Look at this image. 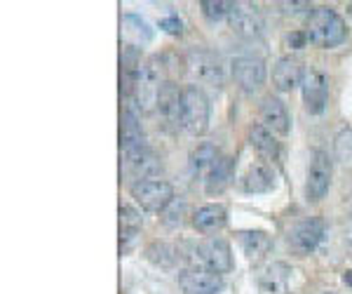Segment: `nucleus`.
Returning <instances> with one entry per match:
<instances>
[{
	"label": "nucleus",
	"instance_id": "20",
	"mask_svg": "<svg viewBox=\"0 0 352 294\" xmlns=\"http://www.w3.org/2000/svg\"><path fill=\"white\" fill-rule=\"evenodd\" d=\"M120 38L127 43V48H144L153 41V28L148 21L141 19L139 14H122L120 19Z\"/></svg>",
	"mask_w": 352,
	"mask_h": 294
},
{
	"label": "nucleus",
	"instance_id": "27",
	"mask_svg": "<svg viewBox=\"0 0 352 294\" xmlns=\"http://www.w3.org/2000/svg\"><path fill=\"white\" fill-rule=\"evenodd\" d=\"M333 156L343 167L352 169V129H343L333 141Z\"/></svg>",
	"mask_w": 352,
	"mask_h": 294
},
{
	"label": "nucleus",
	"instance_id": "35",
	"mask_svg": "<svg viewBox=\"0 0 352 294\" xmlns=\"http://www.w3.org/2000/svg\"><path fill=\"white\" fill-rule=\"evenodd\" d=\"M324 294H338V292H324Z\"/></svg>",
	"mask_w": 352,
	"mask_h": 294
},
{
	"label": "nucleus",
	"instance_id": "18",
	"mask_svg": "<svg viewBox=\"0 0 352 294\" xmlns=\"http://www.w3.org/2000/svg\"><path fill=\"white\" fill-rule=\"evenodd\" d=\"M303 66H300L298 59L294 56H282L277 59V64L272 66V85L280 92H292L294 87H298L300 81H303Z\"/></svg>",
	"mask_w": 352,
	"mask_h": 294
},
{
	"label": "nucleus",
	"instance_id": "14",
	"mask_svg": "<svg viewBox=\"0 0 352 294\" xmlns=\"http://www.w3.org/2000/svg\"><path fill=\"white\" fill-rule=\"evenodd\" d=\"M292 266L285 262L265 264L256 273V285L261 294H289V282H292Z\"/></svg>",
	"mask_w": 352,
	"mask_h": 294
},
{
	"label": "nucleus",
	"instance_id": "23",
	"mask_svg": "<svg viewBox=\"0 0 352 294\" xmlns=\"http://www.w3.org/2000/svg\"><path fill=\"white\" fill-rule=\"evenodd\" d=\"M232 174H235V162L232 158H221V160L214 165L212 172L204 177V191L207 196H221L226 189L232 184Z\"/></svg>",
	"mask_w": 352,
	"mask_h": 294
},
{
	"label": "nucleus",
	"instance_id": "19",
	"mask_svg": "<svg viewBox=\"0 0 352 294\" xmlns=\"http://www.w3.org/2000/svg\"><path fill=\"white\" fill-rule=\"evenodd\" d=\"M228 224V210H226L221 202H207V205L197 207L192 212V226L200 233H217L223 226Z\"/></svg>",
	"mask_w": 352,
	"mask_h": 294
},
{
	"label": "nucleus",
	"instance_id": "13",
	"mask_svg": "<svg viewBox=\"0 0 352 294\" xmlns=\"http://www.w3.org/2000/svg\"><path fill=\"white\" fill-rule=\"evenodd\" d=\"M230 71L244 92H256L265 83V64L258 56H235L230 61Z\"/></svg>",
	"mask_w": 352,
	"mask_h": 294
},
{
	"label": "nucleus",
	"instance_id": "28",
	"mask_svg": "<svg viewBox=\"0 0 352 294\" xmlns=\"http://www.w3.org/2000/svg\"><path fill=\"white\" fill-rule=\"evenodd\" d=\"M200 8H202L204 19L212 21V24H217V21H221V19H228L232 3H226V0H202Z\"/></svg>",
	"mask_w": 352,
	"mask_h": 294
},
{
	"label": "nucleus",
	"instance_id": "1",
	"mask_svg": "<svg viewBox=\"0 0 352 294\" xmlns=\"http://www.w3.org/2000/svg\"><path fill=\"white\" fill-rule=\"evenodd\" d=\"M305 33H308V41L315 48L333 50L348 41V24H345V19L333 8L320 5V8H315L308 14Z\"/></svg>",
	"mask_w": 352,
	"mask_h": 294
},
{
	"label": "nucleus",
	"instance_id": "29",
	"mask_svg": "<svg viewBox=\"0 0 352 294\" xmlns=\"http://www.w3.org/2000/svg\"><path fill=\"white\" fill-rule=\"evenodd\" d=\"M120 229L141 231V214L129 205H120Z\"/></svg>",
	"mask_w": 352,
	"mask_h": 294
},
{
	"label": "nucleus",
	"instance_id": "2",
	"mask_svg": "<svg viewBox=\"0 0 352 294\" xmlns=\"http://www.w3.org/2000/svg\"><path fill=\"white\" fill-rule=\"evenodd\" d=\"M209 99L197 85L184 87V97H181V125H184L192 137H202L209 129Z\"/></svg>",
	"mask_w": 352,
	"mask_h": 294
},
{
	"label": "nucleus",
	"instance_id": "24",
	"mask_svg": "<svg viewBox=\"0 0 352 294\" xmlns=\"http://www.w3.org/2000/svg\"><path fill=\"white\" fill-rule=\"evenodd\" d=\"M249 144L258 151V156L268 158V160H277L280 158V141L275 139V132H270L263 123L249 127Z\"/></svg>",
	"mask_w": 352,
	"mask_h": 294
},
{
	"label": "nucleus",
	"instance_id": "17",
	"mask_svg": "<svg viewBox=\"0 0 352 294\" xmlns=\"http://www.w3.org/2000/svg\"><path fill=\"white\" fill-rule=\"evenodd\" d=\"M181 97H184V90H179V85L172 81H164V85L160 87V94H157L155 109L160 111L164 123L172 127L181 125Z\"/></svg>",
	"mask_w": 352,
	"mask_h": 294
},
{
	"label": "nucleus",
	"instance_id": "22",
	"mask_svg": "<svg viewBox=\"0 0 352 294\" xmlns=\"http://www.w3.org/2000/svg\"><path fill=\"white\" fill-rule=\"evenodd\" d=\"M244 193H270L275 189V172L268 165H252L240 179Z\"/></svg>",
	"mask_w": 352,
	"mask_h": 294
},
{
	"label": "nucleus",
	"instance_id": "7",
	"mask_svg": "<svg viewBox=\"0 0 352 294\" xmlns=\"http://www.w3.org/2000/svg\"><path fill=\"white\" fill-rule=\"evenodd\" d=\"M331 174L333 165L331 158L324 151H315L308 167V179H305V198L310 202H320L322 198L329 193V186H331Z\"/></svg>",
	"mask_w": 352,
	"mask_h": 294
},
{
	"label": "nucleus",
	"instance_id": "11",
	"mask_svg": "<svg viewBox=\"0 0 352 294\" xmlns=\"http://www.w3.org/2000/svg\"><path fill=\"white\" fill-rule=\"evenodd\" d=\"M197 250H200V264L204 269L214 271V273H219V275L230 273L232 266H235L228 240L212 235V238H204L200 245H197Z\"/></svg>",
	"mask_w": 352,
	"mask_h": 294
},
{
	"label": "nucleus",
	"instance_id": "15",
	"mask_svg": "<svg viewBox=\"0 0 352 294\" xmlns=\"http://www.w3.org/2000/svg\"><path fill=\"white\" fill-rule=\"evenodd\" d=\"M146 146L144 127H141V111L136 104H127L120 123V149L122 154H132Z\"/></svg>",
	"mask_w": 352,
	"mask_h": 294
},
{
	"label": "nucleus",
	"instance_id": "25",
	"mask_svg": "<svg viewBox=\"0 0 352 294\" xmlns=\"http://www.w3.org/2000/svg\"><path fill=\"white\" fill-rule=\"evenodd\" d=\"M221 151L217 149L214 144H209V141H204V144L195 146L190 154V169L192 174H197V177H207L209 172L214 169V165L221 160Z\"/></svg>",
	"mask_w": 352,
	"mask_h": 294
},
{
	"label": "nucleus",
	"instance_id": "12",
	"mask_svg": "<svg viewBox=\"0 0 352 294\" xmlns=\"http://www.w3.org/2000/svg\"><path fill=\"white\" fill-rule=\"evenodd\" d=\"M300 92H303V104L308 113H312V116L324 113L329 101V81L320 69H308L303 73Z\"/></svg>",
	"mask_w": 352,
	"mask_h": 294
},
{
	"label": "nucleus",
	"instance_id": "4",
	"mask_svg": "<svg viewBox=\"0 0 352 294\" xmlns=\"http://www.w3.org/2000/svg\"><path fill=\"white\" fill-rule=\"evenodd\" d=\"M136 205L146 212H164L174 202V186L164 179H144L129 186Z\"/></svg>",
	"mask_w": 352,
	"mask_h": 294
},
{
	"label": "nucleus",
	"instance_id": "8",
	"mask_svg": "<svg viewBox=\"0 0 352 294\" xmlns=\"http://www.w3.org/2000/svg\"><path fill=\"white\" fill-rule=\"evenodd\" d=\"M120 172L127 179H136V182H144V179H157L162 172V162L148 146L139 151H132V154H122V162H120Z\"/></svg>",
	"mask_w": 352,
	"mask_h": 294
},
{
	"label": "nucleus",
	"instance_id": "26",
	"mask_svg": "<svg viewBox=\"0 0 352 294\" xmlns=\"http://www.w3.org/2000/svg\"><path fill=\"white\" fill-rule=\"evenodd\" d=\"M146 259L160 269H172L176 259H181V252L176 247L167 245V242H153V245L146 247Z\"/></svg>",
	"mask_w": 352,
	"mask_h": 294
},
{
	"label": "nucleus",
	"instance_id": "10",
	"mask_svg": "<svg viewBox=\"0 0 352 294\" xmlns=\"http://www.w3.org/2000/svg\"><path fill=\"white\" fill-rule=\"evenodd\" d=\"M322 238H324V222L320 217H310L289 231V247L300 257H305L320 247Z\"/></svg>",
	"mask_w": 352,
	"mask_h": 294
},
{
	"label": "nucleus",
	"instance_id": "6",
	"mask_svg": "<svg viewBox=\"0 0 352 294\" xmlns=\"http://www.w3.org/2000/svg\"><path fill=\"white\" fill-rule=\"evenodd\" d=\"M228 24L235 36H240L242 41H254V38L263 36L265 19L261 14V10L252 3H232V10L228 14Z\"/></svg>",
	"mask_w": 352,
	"mask_h": 294
},
{
	"label": "nucleus",
	"instance_id": "3",
	"mask_svg": "<svg viewBox=\"0 0 352 294\" xmlns=\"http://www.w3.org/2000/svg\"><path fill=\"white\" fill-rule=\"evenodd\" d=\"M162 85H164V81H162V61L157 59V56H151V59L141 61L134 97H132L129 104H136V106H139V111H151L153 106L157 104V94H160Z\"/></svg>",
	"mask_w": 352,
	"mask_h": 294
},
{
	"label": "nucleus",
	"instance_id": "33",
	"mask_svg": "<svg viewBox=\"0 0 352 294\" xmlns=\"http://www.w3.org/2000/svg\"><path fill=\"white\" fill-rule=\"evenodd\" d=\"M343 240L348 245V250H352V217L345 222V231H343Z\"/></svg>",
	"mask_w": 352,
	"mask_h": 294
},
{
	"label": "nucleus",
	"instance_id": "34",
	"mask_svg": "<svg viewBox=\"0 0 352 294\" xmlns=\"http://www.w3.org/2000/svg\"><path fill=\"white\" fill-rule=\"evenodd\" d=\"M343 282L352 287V271H345V273H343Z\"/></svg>",
	"mask_w": 352,
	"mask_h": 294
},
{
	"label": "nucleus",
	"instance_id": "30",
	"mask_svg": "<svg viewBox=\"0 0 352 294\" xmlns=\"http://www.w3.org/2000/svg\"><path fill=\"white\" fill-rule=\"evenodd\" d=\"M160 28L167 31L169 36H181L184 33V24H181V19L176 14H167L164 19H160Z\"/></svg>",
	"mask_w": 352,
	"mask_h": 294
},
{
	"label": "nucleus",
	"instance_id": "9",
	"mask_svg": "<svg viewBox=\"0 0 352 294\" xmlns=\"http://www.w3.org/2000/svg\"><path fill=\"white\" fill-rule=\"evenodd\" d=\"M179 287L184 294H219L223 278L204 266H186L179 273Z\"/></svg>",
	"mask_w": 352,
	"mask_h": 294
},
{
	"label": "nucleus",
	"instance_id": "32",
	"mask_svg": "<svg viewBox=\"0 0 352 294\" xmlns=\"http://www.w3.org/2000/svg\"><path fill=\"white\" fill-rule=\"evenodd\" d=\"M280 8H285V14H298L300 10H315V8H310L308 3H282Z\"/></svg>",
	"mask_w": 352,
	"mask_h": 294
},
{
	"label": "nucleus",
	"instance_id": "5",
	"mask_svg": "<svg viewBox=\"0 0 352 294\" xmlns=\"http://www.w3.org/2000/svg\"><path fill=\"white\" fill-rule=\"evenodd\" d=\"M186 66H188L190 76L195 81H200L204 85H212V87H221L226 81V73H223V64L214 52L209 50H190L188 56H186Z\"/></svg>",
	"mask_w": 352,
	"mask_h": 294
},
{
	"label": "nucleus",
	"instance_id": "16",
	"mask_svg": "<svg viewBox=\"0 0 352 294\" xmlns=\"http://www.w3.org/2000/svg\"><path fill=\"white\" fill-rule=\"evenodd\" d=\"M261 120H263V125L270 132L282 134V137H287L292 132V116H289L287 104L280 97L268 94V97L261 101Z\"/></svg>",
	"mask_w": 352,
	"mask_h": 294
},
{
	"label": "nucleus",
	"instance_id": "31",
	"mask_svg": "<svg viewBox=\"0 0 352 294\" xmlns=\"http://www.w3.org/2000/svg\"><path fill=\"white\" fill-rule=\"evenodd\" d=\"M305 43H308V33H305V31H294L292 36H287V45H289V48H294V50H300Z\"/></svg>",
	"mask_w": 352,
	"mask_h": 294
},
{
	"label": "nucleus",
	"instance_id": "21",
	"mask_svg": "<svg viewBox=\"0 0 352 294\" xmlns=\"http://www.w3.org/2000/svg\"><path fill=\"white\" fill-rule=\"evenodd\" d=\"M237 240H240V247H242L244 257H247L252 264L265 259V254H270V250H272L270 235L265 233V231H258V229L240 231V233H237Z\"/></svg>",
	"mask_w": 352,
	"mask_h": 294
}]
</instances>
